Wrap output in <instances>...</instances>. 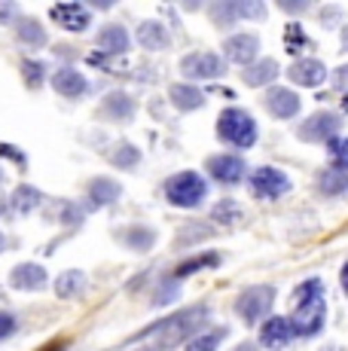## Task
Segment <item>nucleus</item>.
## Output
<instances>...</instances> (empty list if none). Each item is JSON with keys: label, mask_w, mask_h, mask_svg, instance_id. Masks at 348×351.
<instances>
[{"label": "nucleus", "mask_w": 348, "mask_h": 351, "mask_svg": "<svg viewBox=\"0 0 348 351\" xmlns=\"http://www.w3.org/2000/svg\"><path fill=\"white\" fill-rule=\"evenodd\" d=\"M327 302H324V285L318 278H309L297 287V312H293V333L297 336H314L324 327Z\"/></svg>", "instance_id": "f257e3e1"}, {"label": "nucleus", "mask_w": 348, "mask_h": 351, "mask_svg": "<svg viewBox=\"0 0 348 351\" xmlns=\"http://www.w3.org/2000/svg\"><path fill=\"white\" fill-rule=\"evenodd\" d=\"M205 321H208V312H205L202 306H196V308H186V312H177V315H171V318L153 324V327H147L140 336H156L162 346H177L186 336H196V330L202 327Z\"/></svg>", "instance_id": "f03ea898"}, {"label": "nucleus", "mask_w": 348, "mask_h": 351, "mask_svg": "<svg viewBox=\"0 0 348 351\" xmlns=\"http://www.w3.org/2000/svg\"><path fill=\"white\" fill-rule=\"evenodd\" d=\"M217 134L223 144L247 150V147L257 144V123L251 119V113L238 110V107H226L217 119Z\"/></svg>", "instance_id": "7ed1b4c3"}, {"label": "nucleus", "mask_w": 348, "mask_h": 351, "mask_svg": "<svg viewBox=\"0 0 348 351\" xmlns=\"http://www.w3.org/2000/svg\"><path fill=\"white\" fill-rule=\"evenodd\" d=\"M208 195V180L196 171H180L165 184V199L177 208H196Z\"/></svg>", "instance_id": "20e7f679"}, {"label": "nucleus", "mask_w": 348, "mask_h": 351, "mask_svg": "<svg viewBox=\"0 0 348 351\" xmlns=\"http://www.w3.org/2000/svg\"><path fill=\"white\" fill-rule=\"evenodd\" d=\"M272 306H275V290L269 285H260V287H247L245 293L238 296L236 312L245 324H257L272 312Z\"/></svg>", "instance_id": "39448f33"}, {"label": "nucleus", "mask_w": 348, "mask_h": 351, "mask_svg": "<svg viewBox=\"0 0 348 351\" xmlns=\"http://www.w3.org/2000/svg\"><path fill=\"white\" fill-rule=\"evenodd\" d=\"M226 64L217 52H190V56L180 62V73L186 80H217L223 77Z\"/></svg>", "instance_id": "423d86ee"}, {"label": "nucleus", "mask_w": 348, "mask_h": 351, "mask_svg": "<svg viewBox=\"0 0 348 351\" xmlns=\"http://www.w3.org/2000/svg\"><path fill=\"white\" fill-rule=\"evenodd\" d=\"M251 190H253V195H260V199H278V195H284L290 190V178L269 165L257 168V171L251 174Z\"/></svg>", "instance_id": "0eeeda50"}, {"label": "nucleus", "mask_w": 348, "mask_h": 351, "mask_svg": "<svg viewBox=\"0 0 348 351\" xmlns=\"http://www.w3.org/2000/svg\"><path fill=\"white\" fill-rule=\"evenodd\" d=\"M339 128H343V119H339L336 113H314V117H309L297 128V134L303 141H309V144H321V141L336 138Z\"/></svg>", "instance_id": "6e6552de"}, {"label": "nucleus", "mask_w": 348, "mask_h": 351, "mask_svg": "<svg viewBox=\"0 0 348 351\" xmlns=\"http://www.w3.org/2000/svg\"><path fill=\"white\" fill-rule=\"evenodd\" d=\"M49 16H52V22H58L64 31H73V34L86 31L92 25V12L83 3H58L49 10Z\"/></svg>", "instance_id": "1a4fd4ad"}, {"label": "nucleus", "mask_w": 348, "mask_h": 351, "mask_svg": "<svg viewBox=\"0 0 348 351\" xmlns=\"http://www.w3.org/2000/svg\"><path fill=\"white\" fill-rule=\"evenodd\" d=\"M293 324L290 318H284V315H278V318H266L263 327H260V346L266 348H284L293 342Z\"/></svg>", "instance_id": "9d476101"}, {"label": "nucleus", "mask_w": 348, "mask_h": 351, "mask_svg": "<svg viewBox=\"0 0 348 351\" xmlns=\"http://www.w3.org/2000/svg\"><path fill=\"white\" fill-rule=\"evenodd\" d=\"M208 174L220 184H238L245 178V162L232 153H220V156L208 159Z\"/></svg>", "instance_id": "9b49d317"}, {"label": "nucleus", "mask_w": 348, "mask_h": 351, "mask_svg": "<svg viewBox=\"0 0 348 351\" xmlns=\"http://www.w3.org/2000/svg\"><path fill=\"white\" fill-rule=\"evenodd\" d=\"M52 89L64 98H79L89 92V80H86L77 67H58V71L52 73Z\"/></svg>", "instance_id": "f8f14e48"}, {"label": "nucleus", "mask_w": 348, "mask_h": 351, "mask_svg": "<svg viewBox=\"0 0 348 351\" xmlns=\"http://www.w3.org/2000/svg\"><path fill=\"white\" fill-rule=\"evenodd\" d=\"M223 49L232 64H251L260 52V40L253 37V34H232L223 43Z\"/></svg>", "instance_id": "ddd939ff"}, {"label": "nucleus", "mask_w": 348, "mask_h": 351, "mask_svg": "<svg viewBox=\"0 0 348 351\" xmlns=\"http://www.w3.org/2000/svg\"><path fill=\"white\" fill-rule=\"evenodd\" d=\"M287 77H290L297 86H306V89H312V86H321L327 80V67L321 64L318 58H299V62L290 64Z\"/></svg>", "instance_id": "4468645a"}, {"label": "nucleus", "mask_w": 348, "mask_h": 351, "mask_svg": "<svg viewBox=\"0 0 348 351\" xmlns=\"http://www.w3.org/2000/svg\"><path fill=\"white\" fill-rule=\"evenodd\" d=\"M266 107H269L272 117L293 119L299 113V98H297V92H290V89H269V95H266Z\"/></svg>", "instance_id": "2eb2a0df"}, {"label": "nucleus", "mask_w": 348, "mask_h": 351, "mask_svg": "<svg viewBox=\"0 0 348 351\" xmlns=\"http://www.w3.org/2000/svg\"><path fill=\"white\" fill-rule=\"evenodd\" d=\"M10 285L16 290H40L46 285V269L37 266V263H22V266L12 269Z\"/></svg>", "instance_id": "dca6fc26"}, {"label": "nucleus", "mask_w": 348, "mask_h": 351, "mask_svg": "<svg viewBox=\"0 0 348 351\" xmlns=\"http://www.w3.org/2000/svg\"><path fill=\"white\" fill-rule=\"evenodd\" d=\"M123 186L110 178H95L89 186H86V195H89V205L92 208H101V205H110V202L119 199Z\"/></svg>", "instance_id": "f3484780"}, {"label": "nucleus", "mask_w": 348, "mask_h": 351, "mask_svg": "<svg viewBox=\"0 0 348 351\" xmlns=\"http://www.w3.org/2000/svg\"><path fill=\"white\" fill-rule=\"evenodd\" d=\"M98 46H101L104 52H110V56H123V52H129L132 37L123 25H107V28L98 34Z\"/></svg>", "instance_id": "a211bd4d"}, {"label": "nucleus", "mask_w": 348, "mask_h": 351, "mask_svg": "<svg viewBox=\"0 0 348 351\" xmlns=\"http://www.w3.org/2000/svg\"><path fill=\"white\" fill-rule=\"evenodd\" d=\"M138 43L144 46V49H165V46L171 43V37H169V31H165V25H159V22H140V28H138Z\"/></svg>", "instance_id": "6ab92c4d"}, {"label": "nucleus", "mask_w": 348, "mask_h": 351, "mask_svg": "<svg viewBox=\"0 0 348 351\" xmlns=\"http://www.w3.org/2000/svg\"><path fill=\"white\" fill-rule=\"evenodd\" d=\"M169 95H171V104L177 107V110H199V107L205 104V95L196 89V86H184V83H177V86H171L169 89Z\"/></svg>", "instance_id": "aec40b11"}, {"label": "nucleus", "mask_w": 348, "mask_h": 351, "mask_svg": "<svg viewBox=\"0 0 348 351\" xmlns=\"http://www.w3.org/2000/svg\"><path fill=\"white\" fill-rule=\"evenodd\" d=\"M104 113L110 119H116V123H125V119L135 117V101L125 95V92H110L104 98Z\"/></svg>", "instance_id": "412c9836"}, {"label": "nucleus", "mask_w": 348, "mask_h": 351, "mask_svg": "<svg viewBox=\"0 0 348 351\" xmlns=\"http://www.w3.org/2000/svg\"><path fill=\"white\" fill-rule=\"evenodd\" d=\"M83 290H86V272L83 269H68V272L58 275L55 293L62 296V300H73V296H79Z\"/></svg>", "instance_id": "4be33fe9"}, {"label": "nucleus", "mask_w": 348, "mask_h": 351, "mask_svg": "<svg viewBox=\"0 0 348 351\" xmlns=\"http://www.w3.org/2000/svg\"><path fill=\"white\" fill-rule=\"evenodd\" d=\"M275 77H278V64L272 62V58H263V62H257V64H247V71L242 73V80L247 86H266Z\"/></svg>", "instance_id": "5701e85b"}, {"label": "nucleus", "mask_w": 348, "mask_h": 351, "mask_svg": "<svg viewBox=\"0 0 348 351\" xmlns=\"http://www.w3.org/2000/svg\"><path fill=\"white\" fill-rule=\"evenodd\" d=\"M123 241H125V247H132V251H150L153 245H156V232H153L150 226H129L123 232Z\"/></svg>", "instance_id": "b1692460"}, {"label": "nucleus", "mask_w": 348, "mask_h": 351, "mask_svg": "<svg viewBox=\"0 0 348 351\" xmlns=\"http://www.w3.org/2000/svg\"><path fill=\"white\" fill-rule=\"evenodd\" d=\"M321 193L324 195H343L348 190V171H339V168H327L318 180Z\"/></svg>", "instance_id": "393cba45"}, {"label": "nucleus", "mask_w": 348, "mask_h": 351, "mask_svg": "<svg viewBox=\"0 0 348 351\" xmlns=\"http://www.w3.org/2000/svg\"><path fill=\"white\" fill-rule=\"evenodd\" d=\"M37 205H40V193L34 186H18V190L12 193V211L16 214H31Z\"/></svg>", "instance_id": "a878e982"}, {"label": "nucleus", "mask_w": 348, "mask_h": 351, "mask_svg": "<svg viewBox=\"0 0 348 351\" xmlns=\"http://www.w3.org/2000/svg\"><path fill=\"white\" fill-rule=\"evenodd\" d=\"M217 263H220V254H199V256H192V260L180 263V266H177V272H174V281H177V278H186V275L199 272V269L217 266Z\"/></svg>", "instance_id": "bb28decb"}, {"label": "nucleus", "mask_w": 348, "mask_h": 351, "mask_svg": "<svg viewBox=\"0 0 348 351\" xmlns=\"http://www.w3.org/2000/svg\"><path fill=\"white\" fill-rule=\"evenodd\" d=\"M16 34H18V40L28 43V46H43L46 43V31L40 28L34 19H22V22L16 25Z\"/></svg>", "instance_id": "cd10ccee"}, {"label": "nucleus", "mask_w": 348, "mask_h": 351, "mask_svg": "<svg viewBox=\"0 0 348 351\" xmlns=\"http://www.w3.org/2000/svg\"><path fill=\"white\" fill-rule=\"evenodd\" d=\"M138 159H140V153H138V147H132V144H116L110 150V162L116 168H135Z\"/></svg>", "instance_id": "c85d7f7f"}, {"label": "nucleus", "mask_w": 348, "mask_h": 351, "mask_svg": "<svg viewBox=\"0 0 348 351\" xmlns=\"http://www.w3.org/2000/svg\"><path fill=\"white\" fill-rule=\"evenodd\" d=\"M220 339H223V330H211V333H199L186 342V351H217Z\"/></svg>", "instance_id": "c756f323"}, {"label": "nucleus", "mask_w": 348, "mask_h": 351, "mask_svg": "<svg viewBox=\"0 0 348 351\" xmlns=\"http://www.w3.org/2000/svg\"><path fill=\"white\" fill-rule=\"evenodd\" d=\"M208 12H211V19L220 25V28L232 25V19H238V10H236V3H232V0H226V3H214V6H208Z\"/></svg>", "instance_id": "7c9ffc66"}, {"label": "nucleus", "mask_w": 348, "mask_h": 351, "mask_svg": "<svg viewBox=\"0 0 348 351\" xmlns=\"http://www.w3.org/2000/svg\"><path fill=\"white\" fill-rule=\"evenodd\" d=\"M327 150H330V156H333V162H336L339 171H348V138L327 141Z\"/></svg>", "instance_id": "2f4dec72"}, {"label": "nucleus", "mask_w": 348, "mask_h": 351, "mask_svg": "<svg viewBox=\"0 0 348 351\" xmlns=\"http://www.w3.org/2000/svg\"><path fill=\"white\" fill-rule=\"evenodd\" d=\"M211 217H214V220H220V223H232V220H238V217H242V208H238L236 202H229V199H226V202H220V205L214 208V211H211Z\"/></svg>", "instance_id": "473e14b6"}, {"label": "nucleus", "mask_w": 348, "mask_h": 351, "mask_svg": "<svg viewBox=\"0 0 348 351\" xmlns=\"http://www.w3.org/2000/svg\"><path fill=\"white\" fill-rule=\"evenodd\" d=\"M22 73H25V80H28L31 89H37V86H43V73H46V67L40 64V62H25V64H22Z\"/></svg>", "instance_id": "72a5a7b5"}, {"label": "nucleus", "mask_w": 348, "mask_h": 351, "mask_svg": "<svg viewBox=\"0 0 348 351\" xmlns=\"http://www.w3.org/2000/svg\"><path fill=\"white\" fill-rule=\"evenodd\" d=\"M236 10H238V16H245V19H263L266 16V6L260 3V0H238Z\"/></svg>", "instance_id": "f704fd0d"}, {"label": "nucleus", "mask_w": 348, "mask_h": 351, "mask_svg": "<svg viewBox=\"0 0 348 351\" xmlns=\"http://www.w3.org/2000/svg\"><path fill=\"white\" fill-rule=\"evenodd\" d=\"M299 46H309V37L299 31V25H287V52H299Z\"/></svg>", "instance_id": "c9c22d12"}, {"label": "nucleus", "mask_w": 348, "mask_h": 351, "mask_svg": "<svg viewBox=\"0 0 348 351\" xmlns=\"http://www.w3.org/2000/svg\"><path fill=\"white\" fill-rule=\"evenodd\" d=\"M171 300H177V281L162 285V287H159V293L153 296V302H156V306H165V302H171Z\"/></svg>", "instance_id": "e433bc0d"}, {"label": "nucleus", "mask_w": 348, "mask_h": 351, "mask_svg": "<svg viewBox=\"0 0 348 351\" xmlns=\"http://www.w3.org/2000/svg\"><path fill=\"white\" fill-rule=\"evenodd\" d=\"M16 333V315L10 312H0V339H6V336Z\"/></svg>", "instance_id": "4c0bfd02"}, {"label": "nucleus", "mask_w": 348, "mask_h": 351, "mask_svg": "<svg viewBox=\"0 0 348 351\" xmlns=\"http://www.w3.org/2000/svg\"><path fill=\"white\" fill-rule=\"evenodd\" d=\"M16 16H18V6L16 3H0V25H10Z\"/></svg>", "instance_id": "58836bf2"}, {"label": "nucleus", "mask_w": 348, "mask_h": 351, "mask_svg": "<svg viewBox=\"0 0 348 351\" xmlns=\"http://www.w3.org/2000/svg\"><path fill=\"white\" fill-rule=\"evenodd\" d=\"M281 10H287V12H303V10H309V0H299V3H293V0H281Z\"/></svg>", "instance_id": "ea45409f"}, {"label": "nucleus", "mask_w": 348, "mask_h": 351, "mask_svg": "<svg viewBox=\"0 0 348 351\" xmlns=\"http://www.w3.org/2000/svg\"><path fill=\"white\" fill-rule=\"evenodd\" d=\"M333 83H336L339 89H348V64H343L336 73H333Z\"/></svg>", "instance_id": "a19ab883"}, {"label": "nucleus", "mask_w": 348, "mask_h": 351, "mask_svg": "<svg viewBox=\"0 0 348 351\" xmlns=\"http://www.w3.org/2000/svg\"><path fill=\"white\" fill-rule=\"evenodd\" d=\"M339 16H343V10H339V6H333V10H324V12H321V19H324L327 28H330V22H339Z\"/></svg>", "instance_id": "79ce46f5"}, {"label": "nucleus", "mask_w": 348, "mask_h": 351, "mask_svg": "<svg viewBox=\"0 0 348 351\" xmlns=\"http://www.w3.org/2000/svg\"><path fill=\"white\" fill-rule=\"evenodd\" d=\"M339 281H343V290H345V293H348V263H345V266H343V275H339Z\"/></svg>", "instance_id": "37998d69"}, {"label": "nucleus", "mask_w": 348, "mask_h": 351, "mask_svg": "<svg viewBox=\"0 0 348 351\" xmlns=\"http://www.w3.org/2000/svg\"><path fill=\"white\" fill-rule=\"evenodd\" d=\"M232 351H257V346H253V342H242V346H236Z\"/></svg>", "instance_id": "c03bdc74"}, {"label": "nucleus", "mask_w": 348, "mask_h": 351, "mask_svg": "<svg viewBox=\"0 0 348 351\" xmlns=\"http://www.w3.org/2000/svg\"><path fill=\"white\" fill-rule=\"evenodd\" d=\"M343 46L348 49V25H345V31H343Z\"/></svg>", "instance_id": "a18cd8bd"}, {"label": "nucleus", "mask_w": 348, "mask_h": 351, "mask_svg": "<svg viewBox=\"0 0 348 351\" xmlns=\"http://www.w3.org/2000/svg\"><path fill=\"white\" fill-rule=\"evenodd\" d=\"M3 247H6V239H3V232H0V254H3Z\"/></svg>", "instance_id": "49530a36"}, {"label": "nucleus", "mask_w": 348, "mask_h": 351, "mask_svg": "<svg viewBox=\"0 0 348 351\" xmlns=\"http://www.w3.org/2000/svg\"><path fill=\"white\" fill-rule=\"evenodd\" d=\"M144 351H156V348H144Z\"/></svg>", "instance_id": "de8ad7c7"}, {"label": "nucleus", "mask_w": 348, "mask_h": 351, "mask_svg": "<svg viewBox=\"0 0 348 351\" xmlns=\"http://www.w3.org/2000/svg\"><path fill=\"white\" fill-rule=\"evenodd\" d=\"M0 178H3V174H0Z\"/></svg>", "instance_id": "09e8293b"}]
</instances>
